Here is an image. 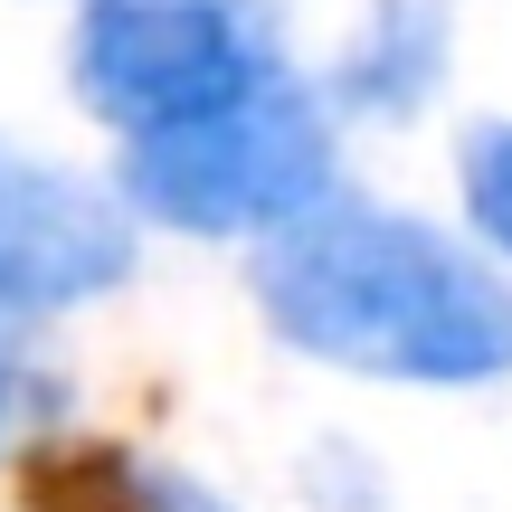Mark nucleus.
<instances>
[{"label": "nucleus", "mask_w": 512, "mask_h": 512, "mask_svg": "<svg viewBox=\"0 0 512 512\" xmlns=\"http://www.w3.org/2000/svg\"><path fill=\"white\" fill-rule=\"evenodd\" d=\"M57 408H67V389H57L48 370H38L29 351L10 342V323H0V456H10L19 437H38V427H48Z\"/></svg>", "instance_id": "obj_7"}, {"label": "nucleus", "mask_w": 512, "mask_h": 512, "mask_svg": "<svg viewBox=\"0 0 512 512\" xmlns=\"http://www.w3.org/2000/svg\"><path fill=\"white\" fill-rule=\"evenodd\" d=\"M456 190H465V219H475V238L512 256V124H475L456 152Z\"/></svg>", "instance_id": "obj_6"}, {"label": "nucleus", "mask_w": 512, "mask_h": 512, "mask_svg": "<svg viewBox=\"0 0 512 512\" xmlns=\"http://www.w3.org/2000/svg\"><path fill=\"white\" fill-rule=\"evenodd\" d=\"M133 275V200L0 133V323L105 304Z\"/></svg>", "instance_id": "obj_4"}, {"label": "nucleus", "mask_w": 512, "mask_h": 512, "mask_svg": "<svg viewBox=\"0 0 512 512\" xmlns=\"http://www.w3.org/2000/svg\"><path fill=\"white\" fill-rule=\"evenodd\" d=\"M285 67L266 0H86L76 19V105L114 133H162Z\"/></svg>", "instance_id": "obj_3"}, {"label": "nucleus", "mask_w": 512, "mask_h": 512, "mask_svg": "<svg viewBox=\"0 0 512 512\" xmlns=\"http://www.w3.org/2000/svg\"><path fill=\"white\" fill-rule=\"evenodd\" d=\"M446 57H456L446 0H380V10L351 29L342 67H332V105L370 114V124H408V114L446 86Z\"/></svg>", "instance_id": "obj_5"}, {"label": "nucleus", "mask_w": 512, "mask_h": 512, "mask_svg": "<svg viewBox=\"0 0 512 512\" xmlns=\"http://www.w3.org/2000/svg\"><path fill=\"white\" fill-rule=\"evenodd\" d=\"M162 512H238V503H219V494H209V484L171 475V484H162Z\"/></svg>", "instance_id": "obj_8"}, {"label": "nucleus", "mask_w": 512, "mask_h": 512, "mask_svg": "<svg viewBox=\"0 0 512 512\" xmlns=\"http://www.w3.org/2000/svg\"><path fill=\"white\" fill-rule=\"evenodd\" d=\"M256 313L285 351L389 389L512 380V275L380 200H313L256 238Z\"/></svg>", "instance_id": "obj_1"}, {"label": "nucleus", "mask_w": 512, "mask_h": 512, "mask_svg": "<svg viewBox=\"0 0 512 512\" xmlns=\"http://www.w3.org/2000/svg\"><path fill=\"white\" fill-rule=\"evenodd\" d=\"M114 190L143 228H171V238H275L313 200H332V95L275 67L266 86L190 124L124 133Z\"/></svg>", "instance_id": "obj_2"}]
</instances>
